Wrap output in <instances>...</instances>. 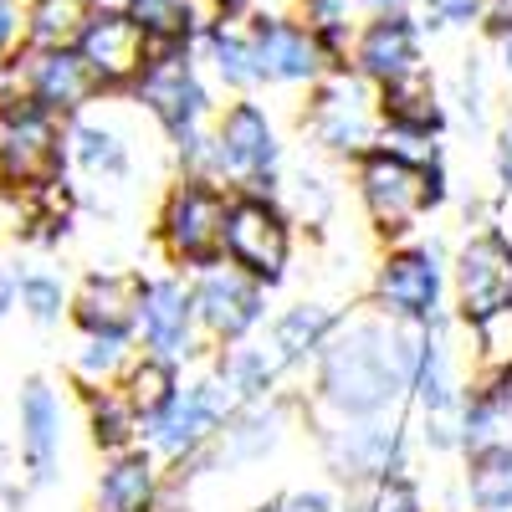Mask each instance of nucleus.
I'll list each match as a JSON object with an SVG mask.
<instances>
[{
  "label": "nucleus",
  "mask_w": 512,
  "mask_h": 512,
  "mask_svg": "<svg viewBox=\"0 0 512 512\" xmlns=\"http://www.w3.org/2000/svg\"><path fill=\"white\" fill-rule=\"evenodd\" d=\"M226 216H231V195L216 180L185 175L164 200L159 236L175 262L210 272V267H226Z\"/></svg>",
  "instance_id": "39448f33"
},
{
  "label": "nucleus",
  "mask_w": 512,
  "mask_h": 512,
  "mask_svg": "<svg viewBox=\"0 0 512 512\" xmlns=\"http://www.w3.org/2000/svg\"><path fill=\"white\" fill-rule=\"evenodd\" d=\"M231 410H236V400L226 395V384L221 379H200V384H190V390H180L144 425V441L159 456H169V461H190L226 431Z\"/></svg>",
  "instance_id": "9d476101"
},
{
  "label": "nucleus",
  "mask_w": 512,
  "mask_h": 512,
  "mask_svg": "<svg viewBox=\"0 0 512 512\" xmlns=\"http://www.w3.org/2000/svg\"><path fill=\"white\" fill-rule=\"evenodd\" d=\"M128 349H134V338H82L77 354H72V369L88 379V384H108L128 369Z\"/></svg>",
  "instance_id": "f704fd0d"
},
{
  "label": "nucleus",
  "mask_w": 512,
  "mask_h": 512,
  "mask_svg": "<svg viewBox=\"0 0 512 512\" xmlns=\"http://www.w3.org/2000/svg\"><path fill=\"white\" fill-rule=\"evenodd\" d=\"M139 282L144 277H123V272H93L72 292V328L82 338H134L139 333Z\"/></svg>",
  "instance_id": "412c9836"
},
{
  "label": "nucleus",
  "mask_w": 512,
  "mask_h": 512,
  "mask_svg": "<svg viewBox=\"0 0 512 512\" xmlns=\"http://www.w3.org/2000/svg\"><path fill=\"white\" fill-rule=\"evenodd\" d=\"M256 512H282V507H277V502H267V507H256Z\"/></svg>",
  "instance_id": "de8ad7c7"
},
{
  "label": "nucleus",
  "mask_w": 512,
  "mask_h": 512,
  "mask_svg": "<svg viewBox=\"0 0 512 512\" xmlns=\"http://www.w3.org/2000/svg\"><path fill=\"white\" fill-rule=\"evenodd\" d=\"M200 52L226 88H236V93L256 88V57H251V36L241 21H210L200 31Z\"/></svg>",
  "instance_id": "c85d7f7f"
},
{
  "label": "nucleus",
  "mask_w": 512,
  "mask_h": 512,
  "mask_svg": "<svg viewBox=\"0 0 512 512\" xmlns=\"http://www.w3.org/2000/svg\"><path fill=\"white\" fill-rule=\"evenodd\" d=\"M149 47H200V31L210 26L205 0H123Z\"/></svg>",
  "instance_id": "393cba45"
},
{
  "label": "nucleus",
  "mask_w": 512,
  "mask_h": 512,
  "mask_svg": "<svg viewBox=\"0 0 512 512\" xmlns=\"http://www.w3.org/2000/svg\"><path fill=\"white\" fill-rule=\"evenodd\" d=\"M62 441H67V405L52 379H26L16 400V446L26 487H52L62 477Z\"/></svg>",
  "instance_id": "4468645a"
},
{
  "label": "nucleus",
  "mask_w": 512,
  "mask_h": 512,
  "mask_svg": "<svg viewBox=\"0 0 512 512\" xmlns=\"http://www.w3.org/2000/svg\"><path fill=\"white\" fill-rule=\"evenodd\" d=\"M88 431H93L98 451L118 456V451H134V441L144 436V425H139L134 405L123 400V390L98 384V390H88Z\"/></svg>",
  "instance_id": "2f4dec72"
},
{
  "label": "nucleus",
  "mask_w": 512,
  "mask_h": 512,
  "mask_svg": "<svg viewBox=\"0 0 512 512\" xmlns=\"http://www.w3.org/2000/svg\"><path fill=\"white\" fill-rule=\"evenodd\" d=\"M405 390L395 344L379 323L338 328L318 354V400L344 420H379Z\"/></svg>",
  "instance_id": "f257e3e1"
},
{
  "label": "nucleus",
  "mask_w": 512,
  "mask_h": 512,
  "mask_svg": "<svg viewBox=\"0 0 512 512\" xmlns=\"http://www.w3.org/2000/svg\"><path fill=\"white\" fill-rule=\"evenodd\" d=\"M216 379L226 384L231 400L256 405V400H267L272 379H277V354H267V349H226L216 359Z\"/></svg>",
  "instance_id": "473e14b6"
},
{
  "label": "nucleus",
  "mask_w": 512,
  "mask_h": 512,
  "mask_svg": "<svg viewBox=\"0 0 512 512\" xmlns=\"http://www.w3.org/2000/svg\"><path fill=\"white\" fill-rule=\"evenodd\" d=\"M379 313L395 323H431L441 318V251L436 246H405L379 262L374 277Z\"/></svg>",
  "instance_id": "dca6fc26"
},
{
  "label": "nucleus",
  "mask_w": 512,
  "mask_h": 512,
  "mask_svg": "<svg viewBox=\"0 0 512 512\" xmlns=\"http://www.w3.org/2000/svg\"><path fill=\"white\" fill-rule=\"evenodd\" d=\"M21 308V267L0 262V318H11Z\"/></svg>",
  "instance_id": "ea45409f"
},
{
  "label": "nucleus",
  "mask_w": 512,
  "mask_h": 512,
  "mask_svg": "<svg viewBox=\"0 0 512 512\" xmlns=\"http://www.w3.org/2000/svg\"><path fill=\"white\" fill-rule=\"evenodd\" d=\"M379 98V123H384V144L405 149V154H431L436 139L446 134V108L436 98L431 72H405L395 82H384L374 93Z\"/></svg>",
  "instance_id": "2eb2a0df"
},
{
  "label": "nucleus",
  "mask_w": 512,
  "mask_h": 512,
  "mask_svg": "<svg viewBox=\"0 0 512 512\" xmlns=\"http://www.w3.org/2000/svg\"><path fill=\"white\" fill-rule=\"evenodd\" d=\"M425 31H466V26H482V0H425Z\"/></svg>",
  "instance_id": "c9c22d12"
},
{
  "label": "nucleus",
  "mask_w": 512,
  "mask_h": 512,
  "mask_svg": "<svg viewBox=\"0 0 512 512\" xmlns=\"http://www.w3.org/2000/svg\"><path fill=\"white\" fill-rule=\"evenodd\" d=\"M466 492L477 512H512V441H487L466 461Z\"/></svg>",
  "instance_id": "7c9ffc66"
},
{
  "label": "nucleus",
  "mask_w": 512,
  "mask_h": 512,
  "mask_svg": "<svg viewBox=\"0 0 512 512\" xmlns=\"http://www.w3.org/2000/svg\"><path fill=\"white\" fill-rule=\"evenodd\" d=\"M512 420V364H497L492 374H482L472 390L456 405V425H461V446L477 451L487 441H502V425Z\"/></svg>",
  "instance_id": "5701e85b"
},
{
  "label": "nucleus",
  "mask_w": 512,
  "mask_h": 512,
  "mask_svg": "<svg viewBox=\"0 0 512 512\" xmlns=\"http://www.w3.org/2000/svg\"><path fill=\"white\" fill-rule=\"evenodd\" d=\"M210 134H216V175L246 185V195H272L277 190L282 144H277V128H272L262 103H251V98L226 103V113L216 118Z\"/></svg>",
  "instance_id": "423d86ee"
},
{
  "label": "nucleus",
  "mask_w": 512,
  "mask_h": 512,
  "mask_svg": "<svg viewBox=\"0 0 512 512\" xmlns=\"http://www.w3.org/2000/svg\"><path fill=\"white\" fill-rule=\"evenodd\" d=\"M77 57L88 62L98 93L118 98V93H134V82L149 62V41L123 6H93L88 26L77 36Z\"/></svg>",
  "instance_id": "f8f14e48"
},
{
  "label": "nucleus",
  "mask_w": 512,
  "mask_h": 512,
  "mask_svg": "<svg viewBox=\"0 0 512 512\" xmlns=\"http://www.w3.org/2000/svg\"><path fill=\"white\" fill-rule=\"evenodd\" d=\"M364 512H420V492H415V482L405 472L400 477H379L369 502H364Z\"/></svg>",
  "instance_id": "e433bc0d"
},
{
  "label": "nucleus",
  "mask_w": 512,
  "mask_h": 512,
  "mask_svg": "<svg viewBox=\"0 0 512 512\" xmlns=\"http://www.w3.org/2000/svg\"><path fill=\"white\" fill-rule=\"evenodd\" d=\"M308 134L328 154H369L379 134V98L359 72H328L313 82Z\"/></svg>",
  "instance_id": "6e6552de"
},
{
  "label": "nucleus",
  "mask_w": 512,
  "mask_h": 512,
  "mask_svg": "<svg viewBox=\"0 0 512 512\" xmlns=\"http://www.w3.org/2000/svg\"><path fill=\"white\" fill-rule=\"evenodd\" d=\"M338 333V318L328 313V308H318V303H297V308H287L282 318H277V328H272V349H277V364H308V359H318L323 354V344Z\"/></svg>",
  "instance_id": "a878e982"
},
{
  "label": "nucleus",
  "mask_w": 512,
  "mask_h": 512,
  "mask_svg": "<svg viewBox=\"0 0 512 512\" xmlns=\"http://www.w3.org/2000/svg\"><path fill=\"white\" fill-rule=\"evenodd\" d=\"M262 0H205V11H210V21H246Z\"/></svg>",
  "instance_id": "79ce46f5"
},
{
  "label": "nucleus",
  "mask_w": 512,
  "mask_h": 512,
  "mask_svg": "<svg viewBox=\"0 0 512 512\" xmlns=\"http://www.w3.org/2000/svg\"><path fill=\"white\" fill-rule=\"evenodd\" d=\"M497 47H502V72L512 77V36H502V41H497Z\"/></svg>",
  "instance_id": "49530a36"
},
{
  "label": "nucleus",
  "mask_w": 512,
  "mask_h": 512,
  "mask_svg": "<svg viewBox=\"0 0 512 512\" xmlns=\"http://www.w3.org/2000/svg\"><path fill=\"white\" fill-rule=\"evenodd\" d=\"M190 328H195V292L180 277L139 282V338H144V354H159V359L180 364L190 354Z\"/></svg>",
  "instance_id": "6ab92c4d"
},
{
  "label": "nucleus",
  "mask_w": 512,
  "mask_h": 512,
  "mask_svg": "<svg viewBox=\"0 0 512 512\" xmlns=\"http://www.w3.org/2000/svg\"><path fill=\"white\" fill-rule=\"evenodd\" d=\"M16 67V93H26L41 113H52L62 123H72L77 113H88L103 93L88 72V62L77 57V47H62V52H36V47H21L11 57Z\"/></svg>",
  "instance_id": "ddd939ff"
},
{
  "label": "nucleus",
  "mask_w": 512,
  "mask_h": 512,
  "mask_svg": "<svg viewBox=\"0 0 512 512\" xmlns=\"http://www.w3.org/2000/svg\"><path fill=\"white\" fill-rule=\"evenodd\" d=\"M98 0H26V47L36 52H62L77 47Z\"/></svg>",
  "instance_id": "cd10ccee"
},
{
  "label": "nucleus",
  "mask_w": 512,
  "mask_h": 512,
  "mask_svg": "<svg viewBox=\"0 0 512 512\" xmlns=\"http://www.w3.org/2000/svg\"><path fill=\"white\" fill-rule=\"evenodd\" d=\"M425 67V26L410 11H390V16H369L354 31V52H349V72H359L369 88H384L405 72Z\"/></svg>",
  "instance_id": "f3484780"
},
{
  "label": "nucleus",
  "mask_w": 512,
  "mask_h": 512,
  "mask_svg": "<svg viewBox=\"0 0 512 512\" xmlns=\"http://www.w3.org/2000/svg\"><path fill=\"white\" fill-rule=\"evenodd\" d=\"M287 251H292V226L282 205L272 195H236L226 216V262L251 282L277 287L287 277Z\"/></svg>",
  "instance_id": "0eeeda50"
},
{
  "label": "nucleus",
  "mask_w": 512,
  "mask_h": 512,
  "mask_svg": "<svg viewBox=\"0 0 512 512\" xmlns=\"http://www.w3.org/2000/svg\"><path fill=\"white\" fill-rule=\"evenodd\" d=\"M26 47V0H0V62Z\"/></svg>",
  "instance_id": "4c0bfd02"
},
{
  "label": "nucleus",
  "mask_w": 512,
  "mask_h": 512,
  "mask_svg": "<svg viewBox=\"0 0 512 512\" xmlns=\"http://www.w3.org/2000/svg\"><path fill=\"white\" fill-rule=\"evenodd\" d=\"M323 456L338 482L359 487L405 472V436L384 420H344L338 431H323Z\"/></svg>",
  "instance_id": "a211bd4d"
},
{
  "label": "nucleus",
  "mask_w": 512,
  "mask_h": 512,
  "mask_svg": "<svg viewBox=\"0 0 512 512\" xmlns=\"http://www.w3.org/2000/svg\"><path fill=\"white\" fill-rule=\"evenodd\" d=\"M67 154L88 180H128L134 175V149H128L123 128L98 113H77L67 123Z\"/></svg>",
  "instance_id": "4be33fe9"
},
{
  "label": "nucleus",
  "mask_w": 512,
  "mask_h": 512,
  "mask_svg": "<svg viewBox=\"0 0 512 512\" xmlns=\"http://www.w3.org/2000/svg\"><path fill=\"white\" fill-rule=\"evenodd\" d=\"M461 113L472 128H482V113H487V88H482V62L477 57H466L461 67Z\"/></svg>",
  "instance_id": "58836bf2"
},
{
  "label": "nucleus",
  "mask_w": 512,
  "mask_h": 512,
  "mask_svg": "<svg viewBox=\"0 0 512 512\" xmlns=\"http://www.w3.org/2000/svg\"><path fill=\"white\" fill-rule=\"evenodd\" d=\"M67 123L41 113L26 93H0V190L31 200L67 185Z\"/></svg>",
  "instance_id": "f03ea898"
},
{
  "label": "nucleus",
  "mask_w": 512,
  "mask_h": 512,
  "mask_svg": "<svg viewBox=\"0 0 512 512\" xmlns=\"http://www.w3.org/2000/svg\"><path fill=\"white\" fill-rule=\"evenodd\" d=\"M359 11H369V16H390V11H410L415 0H354Z\"/></svg>",
  "instance_id": "a18cd8bd"
},
{
  "label": "nucleus",
  "mask_w": 512,
  "mask_h": 512,
  "mask_svg": "<svg viewBox=\"0 0 512 512\" xmlns=\"http://www.w3.org/2000/svg\"><path fill=\"white\" fill-rule=\"evenodd\" d=\"M262 313H267V287L251 282L236 267H226V272L210 267L200 277V287H195V318L216 338H231V344L262 323Z\"/></svg>",
  "instance_id": "aec40b11"
},
{
  "label": "nucleus",
  "mask_w": 512,
  "mask_h": 512,
  "mask_svg": "<svg viewBox=\"0 0 512 512\" xmlns=\"http://www.w3.org/2000/svg\"><path fill=\"white\" fill-rule=\"evenodd\" d=\"M98 6H123V0H98Z\"/></svg>",
  "instance_id": "09e8293b"
},
{
  "label": "nucleus",
  "mask_w": 512,
  "mask_h": 512,
  "mask_svg": "<svg viewBox=\"0 0 512 512\" xmlns=\"http://www.w3.org/2000/svg\"><path fill=\"white\" fill-rule=\"evenodd\" d=\"M497 180L502 190H512V118L497 128Z\"/></svg>",
  "instance_id": "37998d69"
},
{
  "label": "nucleus",
  "mask_w": 512,
  "mask_h": 512,
  "mask_svg": "<svg viewBox=\"0 0 512 512\" xmlns=\"http://www.w3.org/2000/svg\"><path fill=\"white\" fill-rule=\"evenodd\" d=\"M456 308L472 328H492L497 318L512 313V241L487 226L456 256Z\"/></svg>",
  "instance_id": "1a4fd4ad"
},
{
  "label": "nucleus",
  "mask_w": 512,
  "mask_h": 512,
  "mask_svg": "<svg viewBox=\"0 0 512 512\" xmlns=\"http://www.w3.org/2000/svg\"><path fill=\"white\" fill-rule=\"evenodd\" d=\"M482 26L502 41L512 36V0H482Z\"/></svg>",
  "instance_id": "a19ab883"
},
{
  "label": "nucleus",
  "mask_w": 512,
  "mask_h": 512,
  "mask_svg": "<svg viewBox=\"0 0 512 512\" xmlns=\"http://www.w3.org/2000/svg\"><path fill=\"white\" fill-rule=\"evenodd\" d=\"M154 497H159L154 451L134 446V451L108 456L103 477H98V507H93V512H149Z\"/></svg>",
  "instance_id": "b1692460"
},
{
  "label": "nucleus",
  "mask_w": 512,
  "mask_h": 512,
  "mask_svg": "<svg viewBox=\"0 0 512 512\" xmlns=\"http://www.w3.org/2000/svg\"><path fill=\"white\" fill-rule=\"evenodd\" d=\"M354 0H297V21H303L318 41V52L328 62V72H349V52H354Z\"/></svg>",
  "instance_id": "bb28decb"
},
{
  "label": "nucleus",
  "mask_w": 512,
  "mask_h": 512,
  "mask_svg": "<svg viewBox=\"0 0 512 512\" xmlns=\"http://www.w3.org/2000/svg\"><path fill=\"white\" fill-rule=\"evenodd\" d=\"M67 308H72V292H67V282L57 272H47V267L21 272V313L36 328H57Z\"/></svg>",
  "instance_id": "72a5a7b5"
},
{
  "label": "nucleus",
  "mask_w": 512,
  "mask_h": 512,
  "mask_svg": "<svg viewBox=\"0 0 512 512\" xmlns=\"http://www.w3.org/2000/svg\"><path fill=\"white\" fill-rule=\"evenodd\" d=\"M123 400L134 405V415H139V425H149L169 400L180 395V369H175V359H159V354H139V359H128V369H123Z\"/></svg>",
  "instance_id": "c756f323"
},
{
  "label": "nucleus",
  "mask_w": 512,
  "mask_h": 512,
  "mask_svg": "<svg viewBox=\"0 0 512 512\" xmlns=\"http://www.w3.org/2000/svg\"><path fill=\"white\" fill-rule=\"evenodd\" d=\"M359 190L384 236H405L420 210H436L446 200V164L441 154H405L390 144H374L359 154Z\"/></svg>",
  "instance_id": "7ed1b4c3"
},
{
  "label": "nucleus",
  "mask_w": 512,
  "mask_h": 512,
  "mask_svg": "<svg viewBox=\"0 0 512 512\" xmlns=\"http://www.w3.org/2000/svg\"><path fill=\"white\" fill-rule=\"evenodd\" d=\"M246 36H251V57H256V82H267V88H303V82L313 88L318 77H328V62L318 52L313 31L297 16L251 11Z\"/></svg>",
  "instance_id": "9b49d317"
},
{
  "label": "nucleus",
  "mask_w": 512,
  "mask_h": 512,
  "mask_svg": "<svg viewBox=\"0 0 512 512\" xmlns=\"http://www.w3.org/2000/svg\"><path fill=\"white\" fill-rule=\"evenodd\" d=\"M282 512H338V507H333L328 492H292V497L282 502Z\"/></svg>",
  "instance_id": "c03bdc74"
},
{
  "label": "nucleus",
  "mask_w": 512,
  "mask_h": 512,
  "mask_svg": "<svg viewBox=\"0 0 512 512\" xmlns=\"http://www.w3.org/2000/svg\"><path fill=\"white\" fill-rule=\"evenodd\" d=\"M134 98L154 113V123L164 128L180 154H190L205 139L210 88L195 67V47H149V62L134 82Z\"/></svg>",
  "instance_id": "20e7f679"
}]
</instances>
